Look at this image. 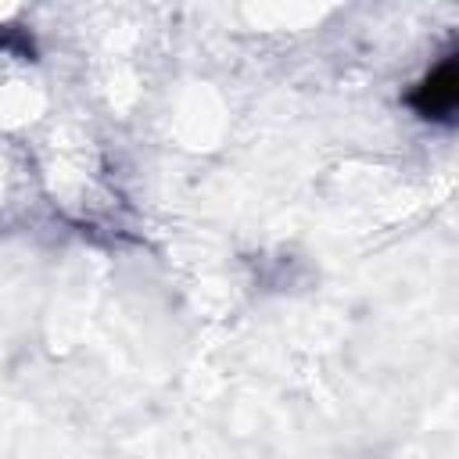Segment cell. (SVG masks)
<instances>
[{"label":"cell","instance_id":"cell-1","mask_svg":"<svg viewBox=\"0 0 459 459\" xmlns=\"http://www.w3.org/2000/svg\"><path fill=\"white\" fill-rule=\"evenodd\" d=\"M405 104L416 111V118L434 126H459V57H445L434 65L409 93Z\"/></svg>","mask_w":459,"mask_h":459}]
</instances>
